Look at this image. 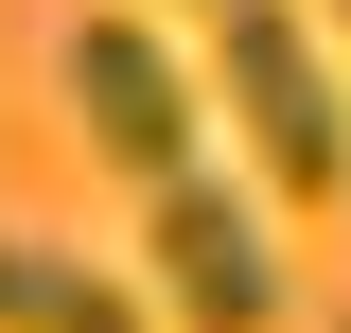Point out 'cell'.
<instances>
[{
    "mask_svg": "<svg viewBox=\"0 0 351 333\" xmlns=\"http://www.w3.org/2000/svg\"><path fill=\"white\" fill-rule=\"evenodd\" d=\"M211 71H228V123H246V158L281 175V210L351 193V106H334V53H316L281 0H211Z\"/></svg>",
    "mask_w": 351,
    "mask_h": 333,
    "instance_id": "6da1fadb",
    "label": "cell"
},
{
    "mask_svg": "<svg viewBox=\"0 0 351 333\" xmlns=\"http://www.w3.org/2000/svg\"><path fill=\"white\" fill-rule=\"evenodd\" d=\"M141 263H158L176 333H263L281 316V228H263L228 175H158V193H141Z\"/></svg>",
    "mask_w": 351,
    "mask_h": 333,
    "instance_id": "7a4b0ae2",
    "label": "cell"
},
{
    "mask_svg": "<svg viewBox=\"0 0 351 333\" xmlns=\"http://www.w3.org/2000/svg\"><path fill=\"white\" fill-rule=\"evenodd\" d=\"M71 106H88V158H106V175H141V193L193 175V71L141 36L123 0H88V18H71Z\"/></svg>",
    "mask_w": 351,
    "mask_h": 333,
    "instance_id": "3957f363",
    "label": "cell"
},
{
    "mask_svg": "<svg viewBox=\"0 0 351 333\" xmlns=\"http://www.w3.org/2000/svg\"><path fill=\"white\" fill-rule=\"evenodd\" d=\"M0 333H141V281H106L53 228H0Z\"/></svg>",
    "mask_w": 351,
    "mask_h": 333,
    "instance_id": "277c9868",
    "label": "cell"
},
{
    "mask_svg": "<svg viewBox=\"0 0 351 333\" xmlns=\"http://www.w3.org/2000/svg\"><path fill=\"white\" fill-rule=\"evenodd\" d=\"M334 36H351V0H334Z\"/></svg>",
    "mask_w": 351,
    "mask_h": 333,
    "instance_id": "5b68a950",
    "label": "cell"
}]
</instances>
